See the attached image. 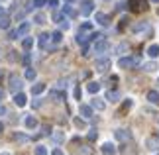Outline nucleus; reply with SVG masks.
<instances>
[{
  "instance_id": "nucleus-10",
  "label": "nucleus",
  "mask_w": 159,
  "mask_h": 155,
  "mask_svg": "<svg viewBox=\"0 0 159 155\" xmlns=\"http://www.w3.org/2000/svg\"><path fill=\"white\" fill-rule=\"evenodd\" d=\"M49 39H51V35H49V34H41L39 38H38V45H39V49H45V47H47V43H49Z\"/></svg>"
},
{
  "instance_id": "nucleus-47",
  "label": "nucleus",
  "mask_w": 159,
  "mask_h": 155,
  "mask_svg": "<svg viewBox=\"0 0 159 155\" xmlns=\"http://www.w3.org/2000/svg\"><path fill=\"white\" fill-rule=\"evenodd\" d=\"M2 132H4V124L0 122V134H2Z\"/></svg>"
},
{
  "instance_id": "nucleus-16",
  "label": "nucleus",
  "mask_w": 159,
  "mask_h": 155,
  "mask_svg": "<svg viewBox=\"0 0 159 155\" xmlns=\"http://www.w3.org/2000/svg\"><path fill=\"white\" fill-rule=\"evenodd\" d=\"M148 100L151 104H155V106H159V92L157 90H149L148 92Z\"/></svg>"
},
{
  "instance_id": "nucleus-28",
  "label": "nucleus",
  "mask_w": 159,
  "mask_h": 155,
  "mask_svg": "<svg viewBox=\"0 0 159 155\" xmlns=\"http://www.w3.org/2000/svg\"><path fill=\"white\" fill-rule=\"evenodd\" d=\"M8 28H10V20L6 16H2L0 18V30H8Z\"/></svg>"
},
{
  "instance_id": "nucleus-32",
  "label": "nucleus",
  "mask_w": 159,
  "mask_h": 155,
  "mask_svg": "<svg viewBox=\"0 0 159 155\" xmlns=\"http://www.w3.org/2000/svg\"><path fill=\"white\" fill-rule=\"evenodd\" d=\"M90 30H93V24L84 22V24H81V30H79V32H90Z\"/></svg>"
},
{
  "instance_id": "nucleus-5",
  "label": "nucleus",
  "mask_w": 159,
  "mask_h": 155,
  "mask_svg": "<svg viewBox=\"0 0 159 155\" xmlns=\"http://www.w3.org/2000/svg\"><path fill=\"white\" fill-rule=\"evenodd\" d=\"M94 12V2L93 0H84V2L81 4V14L83 16H90Z\"/></svg>"
},
{
  "instance_id": "nucleus-3",
  "label": "nucleus",
  "mask_w": 159,
  "mask_h": 155,
  "mask_svg": "<svg viewBox=\"0 0 159 155\" xmlns=\"http://www.w3.org/2000/svg\"><path fill=\"white\" fill-rule=\"evenodd\" d=\"M110 65H112V61H110L108 57H100V59H96L94 69L98 71V73H106V71L110 69Z\"/></svg>"
},
{
  "instance_id": "nucleus-33",
  "label": "nucleus",
  "mask_w": 159,
  "mask_h": 155,
  "mask_svg": "<svg viewBox=\"0 0 159 155\" xmlns=\"http://www.w3.org/2000/svg\"><path fill=\"white\" fill-rule=\"evenodd\" d=\"M35 155H47V149L43 145H38V147H35Z\"/></svg>"
},
{
  "instance_id": "nucleus-8",
  "label": "nucleus",
  "mask_w": 159,
  "mask_h": 155,
  "mask_svg": "<svg viewBox=\"0 0 159 155\" xmlns=\"http://www.w3.org/2000/svg\"><path fill=\"white\" fill-rule=\"evenodd\" d=\"M14 104H16V106H26V104H28V98H26V94H24V92L20 90V92H16V94H14Z\"/></svg>"
},
{
  "instance_id": "nucleus-21",
  "label": "nucleus",
  "mask_w": 159,
  "mask_h": 155,
  "mask_svg": "<svg viewBox=\"0 0 159 155\" xmlns=\"http://www.w3.org/2000/svg\"><path fill=\"white\" fill-rule=\"evenodd\" d=\"M148 147H149V149H159V138H149L148 139Z\"/></svg>"
},
{
  "instance_id": "nucleus-45",
  "label": "nucleus",
  "mask_w": 159,
  "mask_h": 155,
  "mask_svg": "<svg viewBox=\"0 0 159 155\" xmlns=\"http://www.w3.org/2000/svg\"><path fill=\"white\" fill-rule=\"evenodd\" d=\"M2 114H6V108H4V106H0V116H2Z\"/></svg>"
},
{
  "instance_id": "nucleus-12",
  "label": "nucleus",
  "mask_w": 159,
  "mask_h": 155,
  "mask_svg": "<svg viewBox=\"0 0 159 155\" xmlns=\"http://www.w3.org/2000/svg\"><path fill=\"white\" fill-rule=\"evenodd\" d=\"M134 32L136 34H142V32H149V22H139L134 26Z\"/></svg>"
},
{
  "instance_id": "nucleus-38",
  "label": "nucleus",
  "mask_w": 159,
  "mask_h": 155,
  "mask_svg": "<svg viewBox=\"0 0 159 155\" xmlns=\"http://www.w3.org/2000/svg\"><path fill=\"white\" fill-rule=\"evenodd\" d=\"M51 98H63V94L57 92V90H51Z\"/></svg>"
},
{
  "instance_id": "nucleus-43",
  "label": "nucleus",
  "mask_w": 159,
  "mask_h": 155,
  "mask_svg": "<svg viewBox=\"0 0 159 155\" xmlns=\"http://www.w3.org/2000/svg\"><path fill=\"white\" fill-rule=\"evenodd\" d=\"M32 106H34V108H39V106H41V100H34Z\"/></svg>"
},
{
  "instance_id": "nucleus-7",
  "label": "nucleus",
  "mask_w": 159,
  "mask_h": 155,
  "mask_svg": "<svg viewBox=\"0 0 159 155\" xmlns=\"http://www.w3.org/2000/svg\"><path fill=\"white\" fill-rule=\"evenodd\" d=\"M114 138L118 139V141H128V139L132 138V134L128 132V130H116V132H114Z\"/></svg>"
},
{
  "instance_id": "nucleus-29",
  "label": "nucleus",
  "mask_w": 159,
  "mask_h": 155,
  "mask_svg": "<svg viewBox=\"0 0 159 155\" xmlns=\"http://www.w3.org/2000/svg\"><path fill=\"white\" fill-rule=\"evenodd\" d=\"M61 39H63V34L61 32H53L51 34V41L53 43H61Z\"/></svg>"
},
{
  "instance_id": "nucleus-35",
  "label": "nucleus",
  "mask_w": 159,
  "mask_h": 155,
  "mask_svg": "<svg viewBox=\"0 0 159 155\" xmlns=\"http://www.w3.org/2000/svg\"><path fill=\"white\" fill-rule=\"evenodd\" d=\"M45 4H47V0H34V6H38V8H41Z\"/></svg>"
},
{
  "instance_id": "nucleus-34",
  "label": "nucleus",
  "mask_w": 159,
  "mask_h": 155,
  "mask_svg": "<svg viewBox=\"0 0 159 155\" xmlns=\"http://www.w3.org/2000/svg\"><path fill=\"white\" fill-rule=\"evenodd\" d=\"M96 138H98V134H96V130H90V132H89V139H90V141H94Z\"/></svg>"
},
{
  "instance_id": "nucleus-4",
  "label": "nucleus",
  "mask_w": 159,
  "mask_h": 155,
  "mask_svg": "<svg viewBox=\"0 0 159 155\" xmlns=\"http://www.w3.org/2000/svg\"><path fill=\"white\" fill-rule=\"evenodd\" d=\"M108 47H110V43L106 39H102V38L94 41V53H106Z\"/></svg>"
},
{
  "instance_id": "nucleus-48",
  "label": "nucleus",
  "mask_w": 159,
  "mask_h": 155,
  "mask_svg": "<svg viewBox=\"0 0 159 155\" xmlns=\"http://www.w3.org/2000/svg\"><path fill=\"white\" fill-rule=\"evenodd\" d=\"M65 2H67V4H75L77 0H65Z\"/></svg>"
},
{
  "instance_id": "nucleus-13",
  "label": "nucleus",
  "mask_w": 159,
  "mask_h": 155,
  "mask_svg": "<svg viewBox=\"0 0 159 155\" xmlns=\"http://www.w3.org/2000/svg\"><path fill=\"white\" fill-rule=\"evenodd\" d=\"M90 106H93L94 110H98V112H102V110L106 108L104 100H100V98H93V102H90Z\"/></svg>"
},
{
  "instance_id": "nucleus-24",
  "label": "nucleus",
  "mask_w": 159,
  "mask_h": 155,
  "mask_svg": "<svg viewBox=\"0 0 159 155\" xmlns=\"http://www.w3.org/2000/svg\"><path fill=\"white\" fill-rule=\"evenodd\" d=\"M14 139L16 141H20V144H26V141H30V135H26V134H14Z\"/></svg>"
},
{
  "instance_id": "nucleus-52",
  "label": "nucleus",
  "mask_w": 159,
  "mask_h": 155,
  "mask_svg": "<svg viewBox=\"0 0 159 155\" xmlns=\"http://www.w3.org/2000/svg\"><path fill=\"white\" fill-rule=\"evenodd\" d=\"M157 138H159V134H157Z\"/></svg>"
},
{
  "instance_id": "nucleus-15",
  "label": "nucleus",
  "mask_w": 159,
  "mask_h": 155,
  "mask_svg": "<svg viewBox=\"0 0 159 155\" xmlns=\"http://www.w3.org/2000/svg\"><path fill=\"white\" fill-rule=\"evenodd\" d=\"M100 151H102V155H116V147L112 144H104L100 147Z\"/></svg>"
},
{
  "instance_id": "nucleus-26",
  "label": "nucleus",
  "mask_w": 159,
  "mask_h": 155,
  "mask_svg": "<svg viewBox=\"0 0 159 155\" xmlns=\"http://www.w3.org/2000/svg\"><path fill=\"white\" fill-rule=\"evenodd\" d=\"M63 14H67L69 18H75V16H77V12H75V10L71 8V4H67L65 8H63Z\"/></svg>"
},
{
  "instance_id": "nucleus-18",
  "label": "nucleus",
  "mask_w": 159,
  "mask_h": 155,
  "mask_svg": "<svg viewBox=\"0 0 159 155\" xmlns=\"http://www.w3.org/2000/svg\"><path fill=\"white\" fill-rule=\"evenodd\" d=\"M148 55H149L151 59L159 57V45H157V43H153V45H149V47H148Z\"/></svg>"
},
{
  "instance_id": "nucleus-49",
  "label": "nucleus",
  "mask_w": 159,
  "mask_h": 155,
  "mask_svg": "<svg viewBox=\"0 0 159 155\" xmlns=\"http://www.w3.org/2000/svg\"><path fill=\"white\" fill-rule=\"evenodd\" d=\"M2 96H4V90H2V89H0V98H2Z\"/></svg>"
},
{
  "instance_id": "nucleus-39",
  "label": "nucleus",
  "mask_w": 159,
  "mask_h": 155,
  "mask_svg": "<svg viewBox=\"0 0 159 155\" xmlns=\"http://www.w3.org/2000/svg\"><path fill=\"white\" fill-rule=\"evenodd\" d=\"M69 26H71V24L67 22V20H63V22H61V30H69Z\"/></svg>"
},
{
  "instance_id": "nucleus-1",
  "label": "nucleus",
  "mask_w": 159,
  "mask_h": 155,
  "mask_svg": "<svg viewBox=\"0 0 159 155\" xmlns=\"http://www.w3.org/2000/svg\"><path fill=\"white\" fill-rule=\"evenodd\" d=\"M139 65V57H122L118 59V67L120 69H134Z\"/></svg>"
},
{
  "instance_id": "nucleus-20",
  "label": "nucleus",
  "mask_w": 159,
  "mask_h": 155,
  "mask_svg": "<svg viewBox=\"0 0 159 155\" xmlns=\"http://www.w3.org/2000/svg\"><path fill=\"white\" fill-rule=\"evenodd\" d=\"M51 138H53L55 144H63V141H65V134H63V132H53Z\"/></svg>"
},
{
  "instance_id": "nucleus-37",
  "label": "nucleus",
  "mask_w": 159,
  "mask_h": 155,
  "mask_svg": "<svg viewBox=\"0 0 159 155\" xmlns=\"http://www.w3.org/2000/svg\"><path fill=\"white\" fill-rule=\"evenodd\" d=\"M47 4H49L51 8H57V6H59V0H47Z\"/></svg>"
},
{
  "instance_id": "nucleus-9",
  "label": "nucleus",
  "mask_w": 159,
  "mask_h": 155,
  "mask_svg": "<svg viewBox=\"0 0 159 155\" xmlns=\"http://www.w3.org/2000/svg\"><path fill=\"white\" fill-rule=\"evenodd\" d=\"M24 126H26L28 130H35L38 128V120H35L34 116H26L24 118Z\"/></svg>"
},
{
  "instance_id": "nucleus-44",
  "label": "nucleus",
  "mask_w": 159,
  "mask_h": 155,
  "mask_svg": "<svg viewBox=\"0 0 159 155\" xmlns=\"http://www.w3.org/2000/svg\"><path fill=\"white\" fill-rule=\"evenodd\" d=\"M51 155H63V151H61V149H53V153Z\"/></svg>"
},
{
  "instance_id": "nucleus-2",
  "label": "nucleus",
  "mask_w": 159,
  "mask_h": 155,
  "mask_svg": "<svg viewBox=\"0 0 159 155\" xmlns=\"http://www.w3.org/2000/svg\"><path fill=\"white\" fill-rule=\"evenodd\" d=\"M8 83H10V92H20L22 90V86H24V79L22 77H18V75H10L8 79Z\"/></svg>"
},
{
  "instance_id": "nucleus-40",
  "label": "nucleus",
  "mask_w": 159,
  "mask_h": 155,
  "mask_svg": "<svg viewBox=\"0 0 159 155\" xmlns=\"http://www.w3.org/2000/svg\"><path fill=\"white\" fill-rule=\"evenodd\" d=\"M41 134H43V135H49L51 134V128L49 126H43V132H41Z\"/></svg>"
},
{
  "instance_id": "nucleus-42",
  "label": "nucleus",
  "mask_w": 159,
  "mask_h": 155,
  "mask_svg": "<svg viewBox=\"0 0 159 155\" xmlns=\"http://www.w3.org/2000/svg\"><path fill=\"white\" fill-rule=\"evenodd\" d=\"M75 98H77V100H79V98H81V89H79V86L75 89Z\"/></svg>"
},
{
  "instance_id": "nucleus-30",
  "label": "nucleus",
  "mask_w": 159,
  "mask_h": 155,
  "mask_svg": "<svg viewBox=\"0 0 159 155\" xmlns=\"http://www.w3.org/2000/svg\"><path fill=\"white\" fill-rule=\"evenodd\" d=\"M63 18H65V14L63 12H53V22H63Z\"/></svg>"
},
{
  "instance_id": "nucleus-23",
  "label": "nucleus",
  "mask_w": 159,
  "mask_h": 155,
  "mask_svg": "<svg viewBox=\"0 0 159 155\" xmlns=\"http://www.w3.org/2000/svg\"><path fill=\"white\" fill-rule=\"evenodd\" d=\"M24 77H26L28 80H34L35 77H38V73H35V69H32V67H28L26 73H24Z\"/></svg>"
},
{
  "instance_id": "nucleus-25",
  "label": "nucleus",
  "mask_w": 159,
  "mask_h": 155,
  "mask_svg": "<svg viewBox=\"0 0 159 155\" xmlns=\"http://www.w3.org/2000/svg\"><path fill=\"white\" fill-rule=\"evenodd\" d=\"M157 69V63L155 61H149V63H143V71H148V73H153Z\"/></svg>"
},
{
  "instance_id": "nucleus-22",
  "label": "nucleus",
  "mask_w": 159,
  "mask_h": 155,
  "mask_svg": "<svg viewBox=\"0 0 159 155\" xmlns=\"http://www.w3.org/2000/svg\"><path fill=\"white\" fill-rule=\"evenodd\" d=\"M87 90L90 92V94H96V92L100 90V83H89V86H87Z\"/></svg>"
},
{
  "instance_id": "nucleus-11",
  "label": "nucleus",
  "mask_w": 159,
  "mask_h": 155,
  "mask_svg": "<svg viewBox=\"0 0 159 155\" xmlns=\"http://www.w3.org/2000/svg\"><path fill=\"white\" fill-rule=\"evenodd\" d=\"M16 32H18V38H24V35H28V32H30V22H22L20 28H18Z\"/></svg>"
},
{
  "instance_id": "nucleus-6",
  "label": "nucleus",
  "mask_w": 159,
  "mask_h": 155,
  "mask_svg": "<svg viewBox=\"0 0 159 155\" xmlns=\"http://www.w3.org/2000/svg\"><path fill=\"white\" fill-rule=\"evenodd\" d=\"M93 106H89V104H81V106H79V114H81L84 120H89V118H93Z\"/></svg>"
},
{
  "instance_id": "nucleus-46",
  "label": "nucleus",
  "mask_w": 159,
  "mask_h": 155,
  "mask_svg": "<svg viewBox=\"0 0 159 155\" xmlns=\"http://www.w3.org/2000/svg\"><path fill=\"white\" fill-rule=\"evenodd\" d=\"M2 16H6V14H4V8L0 6V18H2Z\"/></svg>"
},
{
  "instance_id": "nucleus-19",
  "label": "nucleus",
  "mask_w": 159,
  "mask_h": 155,
  "mask_svg": "<svg viewBox=\"0 0 159 155\" xmlns=\"http://www.w3.org/2000/svg\"><path fill=\"white\" fill-rule=\"evenodd\" d=\"M106 100L118 102V100H120V92H118V90H108V92H106Z\"/></svg>"
},
{
  "instance_id": "nucleus-36",
  "label": "nucleus",
  "mask_w": 159,
  "mask_h": 155,
  "mask_svg": "<svg viewBox=\"0 0 159 155\" xmlns=\"http://www.w3.org/2000/svg\"><path fill=\"white\" fill-rule=\"evenodd\" d=\"M8 39H18V32H16V30H12V32L8 34Z\"/></svg>"
},
{
  "instance_id": "nucleus-17",
  "label": "nucleus",
  "mask_w": 159,
  "mask_h": 155,
  "mask_svg": "<svg viewBox=\"0 0 159 155\" xmlns=\"http://www.w3.org/2000/svg\"><path fill=\"white\" fill-rule=\"evenodd\" d=\"M41 92H45V84H43V83H38V84L32 86V94H34V96H39Z\"/></svg>"
},
{
  "instance_id": "nucleus-51",
  "label": "nucleus",
  "mask_w": 159,
  "mask_h": 155,
  "mask_svg": "<svg viewBox=\"0 0 159 155\" xmlns=\"http://www.w3.org/2000/svg\"><path fill=\"white\" fill-rule=\"evenodd\" d=\"M151 2H155V4H157V2H159V0H151Z\"/></svg>"
},
{
  "instance_id": "nucleus-50",
  "label": "nucleus",
  "mask_w": 159,
  "mask_h": 155,
  "mask_svg": "<svg viewBox=\"0 0 159 155\" xmlns=\"http://www.w3.org/2000/svg\"><path fill=\"white\" fill-rule=\"evenodd\" d=\"M0 155H10V153H8V151H2V153H0Z\"/></svg>"
},
{
  "instance_id": "nucleus-31",
  "label": "nucleus",
  "mask_w": 159,
  "mask_h": 155,
  "mask_svg": "<svg viewBox=\"0 0 159 155\" xmlns=\"http://www.w3.org/2000/svg\"><path fill=\"white\" fill-rule=\"evenodd\" d=\"M34 22L41 26V24H45V16H43V14H35V16H34Z\"/></svg>"
},
{
  "instance_id": "nucleus-14",
  "label": "nucleus",
  "mask_w": 159,
  "mask_h": 155,
  "mask_svg": "<svg viewBox=\"0 0 159 155\" xmlns=\"http://www.w3.org/2000/svg\"><path fill=\"white\" fill-rule=\"evenodd\" d=\"M96 22H98L100 24V26H108V24H110V18L106 16V14H102V12H96Z\"/></svg>"
},
{
  "instance_id": "nucleus-27",
  "label": "nucleus",
  "mask_w": 159,
  "mask_h": 155,
  "mask_svg": "<svg viewBox=\"0 0 159 155\" xmlns=\"http://www.w3.org/2000/svg\"><path fill=\"white\" fill-rule=\"evenodd\" d=\"M32 45H34V39H32V38H26V39L22 41V47L26 49V51H30V49H32Z\"/></svg>"
},
{
  "instance_id": "nucleus-41",
  "label": "nucleus",
  "mask_w": 159,
  "mask_h": 155,
  "mask_svg": "<svg viewBox=\"0 0 159 155\" xmlns=\"http://www.w3.org/2000/svg\"><path fill=\"white\" fill-rule=\"evenodd\" d=\"M75 124H77V126H79V128H83V126H84V122L81 120V118H77V120H75Z\"/></svg>"
}]
</instances>
